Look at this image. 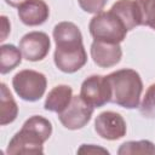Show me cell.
Returning <instances> with one entry per match:
<instances>
[{"mask_svg": "<svg viewBox=\"0 0 155 155\" xmlns=\"http://www.w3.org/2000/svg\"><path fill=\"white\" fill-rule=\"evenodd\" d=\"M0 93V125L5 126L13 122L18 115V105L12 97V93L7 88L5 82H1Z\"/></svg>", "mask_w": 155, "mask_h": 155, "instance_id": "cell-14", "label": "cell"}, {"mask_svg": "<svg viewBox=\"0 0 155 155\" xmlns=\"http://www.w3.org/2000/svg\"><path fill=\"white\" fill-rule=\"evenodd\" d=\"M24 1H27V0H5V2L7 4V5H10L11 7H19Z\"/></svg>", "mask_w": 155, "mask_h": 155, "instance_id": "cell-22", "label": "cell"}, {"mask_svg": "<svg viewBox=\"0 0 155 155\" xmlns=\"http://www.w3.org/2000/svg\"><path fill=\"white\" fill-rule=\"evenodd\" d=\"M12 87L21 99L25 102H36L40 101L46 92L47 79L40 71L24 69L12 78Z\"/></svg>", "mask_w": 155, "mask_h": 155, "instance_id": "cell-5", "label": "cell"}, {"mask_svg": "<svg viewBox=\"0 0 155 155\" xmlns=\"http://www.w3.org/2000/svg\"><path fill=\"white\" fill-rule=\"evenodd\" d=\"M56 50L53 62L56 67L67 74L80 70L87 63V53L82 42V34L73 22H59L53 28Z\"/></svg>", "mask_w": 155, "mask_h": 155, "instance_id": "cell-1", "label": "cell"}, {"mask_svg": "<svg viewBox=\"0 0 155 155\" xmlns=\"http://www.w3.org/2000/svg\"><path fill=\"white\" fill-rule=\"evenodd\" d=\"M119 155H133V154H155V145L148 139L143 140H128L120 145L117 149Z\"/></svg>", "mask_w": 155, "mask_h": 155, "instance_id": "cell-16", "label": "cell"}, {"mask_svg": "<svg viewBox=\"0 0 155 155\" xmlns=\"http://www.w3.org/2000/svg\"><path fill=\"white\" fill-rule=\"evenodd\" d=\"M93 109L94 108L87 104L81 96H73L69 105L58 114V120L68 130H80L90 122Z\"/></svg>", "mask_w": 155, "mask_h": 155, "instance_id": "cell-7", "label": "cell"}, {"mask_svg": "<svg viewBox=\"0 0 155 155\" xmlns=\"http://www.w3.org/2000/svg\"><path fill=\"white\" fill-rule=\"evenodd\" d=\"M107 80L111 91L110 103L125 109H136L139 107L143 81L138 71L130 68L119 69L108 74Z\"/></svg>", "mask_w": 155, "mask_h": 155, "instance_id": "cell-3", "label": "cell"}, {"mask_svg": "<svg viewBox=\"0 0 155 155\" xmlns=\"http://www.w3.org/2000/svg\"><path fill=\"white\" fill-rule=\"evenodd\" d=\"M0 19H1V28H2V33H1L0 41H4V40L7 38L8 33L11 31V24H10V22H8V19H7L6 16H1Z\"/></svg>", "mask_w": 155, "mask_h": 155, "instance_id": "cell-21", "label": "cell"}, {"mask_svg": "<svg viewBox=\"0 0 155 155\" xmlns=\"http://www.w3.org/2000/svg\"><path fill=\"white\" fill-rule=\"evenodd\" d=\"M110 10L124 22L127 30H132L142 25L140 12L136 0H117L113 4Z\"/></svg>", "mask_w": 155, "mask_h": 155, "instance_id": "cell-12", "label": "cell"}, {"mask_svg": "<svg viewBox=\"0 0 155 155\" xmlns=\"http://www.w3.org/2000/svg\"><path fill=\"white\" fill-rule=\"evenodd\" d=\"M50 16V8L44 0H27L18 7L21 22L28 27L44 24Z\"/></svg>", "mask_w": 155, "mask_h": 155, "instance_id": "cell-11", "label": "cell"}, {"mask_svg": "<svg viewBox=\"0 0 155 155\" xmlns=\"http://www.w3.org/2000/svg\"><path fill=\"white\" fill-rule=\"evenodd\" d=\"M94 131L107 140H117L126 136L127 126L125 119L115 111H103L94 120Z\"/></svg>", "mask_w": 155, "mask_h": 155, "instance_id": "cell-9", "label": "cell"}, {"mask_svg": "<svg viewBox=\"0 0 155 155\" xmlns=\"http://www.w3.org/2000/svg\"><path fill=\"white\" fill-rule=\"evenodd\" d=\"M140 114L147 119H155V84H151L139 104Z\"/></svg>", "mask_w": 155, "mask_h": 155, "instance_id": "cell-18", "label": "cell"}, {"mask_svg": "<svg viewBox=\"0 0 155 155\" xmlns=\"http://www.w3.org/2000/svg\"><path fill=\"white\" fill-rule=\"evenodd\" d=\"M108 0H78L80 7L87 13H99L103 11Z\"/></svg>", "mask_w": 155, "mask_h": 155, "instance_id": "cell-19", "label": "cell"}, {"mask_svg": "<svg viewBox=\"0 0 155 155\" xmlns=\"http://www.w3.org/2000/svg\"><path fill=\"white\" fill-rule=\"evenodd\" d=\"M81 98L93 108H101L110 103L111 91L107 75H91L86 78L80 87Z\"/></svg>", "mask_w": 155, "mask_h": 155, "instance_id": "cell-6", "label": "cell"}, {"mask_svg": "<svg viewBox=\"0 0 155 155\" xmlns=\"http://www.w3.org/2000/svg\"><path fill=\"white\" fill-rule=\"evenodd\" d=\"M73 99V88L68 85H57L47 94L44 109L52 113H62Z\"/></svg>", "mask_w": 155, "mask_h": 155, "instance_id": "cell-13", "label": "cell"}, {"mask_svg": "<svg viewBox=\"0 0 155 155\" xmlns=\"http://www.w3.org/2000/svg\"><path fill=\"white\" fill-rule=\"evenodd\" d=\"M78 154H97V153H102V154H109V151L102 147H97L94 144H82L78 151Z\"/></svg>", "mask_w": 155, "mask_h": 155, "instance_id": "cell-20", "label": "cell"}, {"mask_svg": "<svg viewBox=\"0 0 155 155\" xmlns=\"http://www.w3.org/2000/svg\"><path fill=\"white\" fill-rule=\"evenodd\" d=\"M22 52L19 47L12 44H4L0 47V73L2 75L13 70L22 62Z\"/></svg>", "mask_w": 155, "mask_h": 155, "instance_id": "cell-15", "label": "cell"}, {"mask_svg": "<svg viewBox=\"0 0 155 155\" xmlns=\"http://www.w3.org/2000/svg\"><path fill=\"white\" fill-rule=\"evenodd\" d=\"M88 30L94 40L114 44L122 42L128 31L124 22L111 10L94 15L88 23Z\"/></svg>", "mask_w": 155, "mask_h": 155, "instance_id": "cell-4", "label": "cell"}, {"mask_svg": "<svg viewBox=\"0 0 155 155\" xmlns=\"http://www.w3.org/2000/svg\"><path fill=\"white\" fill-rule=\"evenodd\" d=\"M136 2L139 7L142 25L155 30V0H136Z\"/></svg>", "mask_w": 155, "mask_h": 155, "instance_id": "cell-17", "label": "cell"}, {"mask_svg": "<svg viewBox=\"0 0 155 155\" xmlns=\"http://www.w3.org/2000/svg\"><path fill=\"white\" fill-rule=\"evenodd\" d=\"M52 134V124L41 115L27 119L22 128L11 138L6 154H44V143Z\"/></svg>", "mask_w": 155, "mask_h": 155, "instance_id": "cell-2", "label": "cell"}, {"mask_svg": "<svg viewBox=\"0 0 155 155\" xmlns=\"http://www.w3.org/2000/svg\"><path fill=\"white\" fill-rule=\"evenodd\" d=\"M91 57L101 68H110L116 65L122 57V50L120 44L105 42L99 40H93L91 44Z\"/></svg>", "mask_w": 155, "mask_h": 155, "instance_id": "cell-10", "label": "cell"}, {"mask_svg": "<svg viewBox=\"0 0 155 155\" xmlns=\"http://www.w3.org/2000/svg\"><path fill=\"white\" fill-rule=\"evenodd\" d=\"M51 40L44 31H29L19 40V50L29 62L42 61L50 52Z\"/></svg>", "mask_w": 155, "mask_h": 155, "instance_id": "cell-8", "label": "cell"}]
</instances>
